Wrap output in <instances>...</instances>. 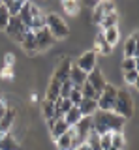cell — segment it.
Listing matches in <instances>:
<instances>
[{
	"instance_id": "1",
	"label": "cell",
	"mask_w": 139,
	"mask_h": 150,
	"mask_svg": "<svg viewBox=\"0 0 139 150\" xmlns=\"http://www.w3.org/2000/svg\"><path fill=\"white\" fill-rule=\"evenodd\" d=\"M124 124H126V120H124L122 116L115 115L113 111H100L98 109L94 115H92V129H94L98 135L122 131Z\"/></svg>"
},
{
	"instance_id": "2",
	"label": "cell",
	"mask_w": 139,
	"mask_h": 150,
	"mask_svg": "<svg viewBox=\"0 0 139 150\" xmlns=\"http://www.w3.org/2000/svg\"><path fill=\"white\" fill-rule=\"evenodd\" d=\"M17 17H19L23 21V25L32 32L45 26V15L41 13V9L36 6L34 2H30V0H26V2L23 4V8L19 9V13H17Z\"/></svg>"
},
{
	"instance_id": "3",
	"label": "cell",
	"mask_w": 139,
	"mask_h": 150,
	"mask_svg": "<svg viewBox=\"0 0 139 150\" xmlns=\"http://www.w3.org/2000/svg\"><path fill=\"white\" fill-rule=\"evenodd\" d=\"M45 28L53 34L55 40H64V38H68V34H70L68 23L60 15H57V13H47V15H45Z\"/></svg>"
},
{
	"instance_id": "4",
	"label": "cell",
	"mask_w": 139,
	"mask_h": 150,
	"mask_svg": "<svg viewBox=\"0 0 139 150\" xmlns=\"http://www.w3.org/2000/svg\"><path fill=\"white\" fill-rule=\"evenodd\" d=\"M113 112H115V115H118V116H122L124 120H128L130 116L133 115V101H132V96H130L128 90H120V88H118Z\"/></svg>"
},
{
	"instance_id": "5",
	"label": "cell",
	"mask_w": 139,
	"mask_h": 150,
	"mask_svg": "<svg viewBox=\"0 0 139 150\" xmlns=\"http://www.w3.org/2000/svg\"><path fill=\"white\" fill-rule=\"evenodd\" d=\"M117 92L118 88L115 86V84H105L104 90L100 92L98 100H96V103H98V109L100 111H113L115 107V100H117Z\"/></svg>"
},
{
	"instance_id": "6",
	"label": "cell",
	"mask_w": 139,
	"mask_h": 150,
	"mask_svg": "<svg viewBox=\"0 0 139 150\" xmlns=\"http://www.w3.org/2000/svg\"><path fill=\"white\" fill-rule=\"evenodd\" d=\"M6 34L11 38V40H15L17 43H21V40L25 38V34L28 32V28H26L25 25H23V21L17 15H11L10 17V21H8V25H6Z\"/></svg>"
},
{
	"instance_id": "7",
	"label": "cell",
	"mask_w": 139,
	"mask_h": 150,
	"mask_svg": "<svg viewBox=\"0 0 139 150\" xmlns=\"http://www.w3.org/2000/svg\"><path fill=\"white\" fill-rule=\"evenodd\" d=\"M55 143H57V148L58 150H75L77 146H79V139L75 137V133H73L72 128H68L66 133L58 135L57 139H55Z\"/></svg>"
},
{
	"instance_id": "8",
	"label": "cell",
	"mask_w": 139,
	"mask_h": 150,
	"mask_svg": "<svg viewBox=\"0 0 139 150\" xmlns=\"http://www.w3.org/2000/svg\"><path fill=\"white\" fill-rule=\"evenodd\" d=\"M75 137L79 139V143H85L89 133L92 131V116H81V120L77 122L75 126H72Z\"/></svg>"
},
{
	"instance_id": "9",
	"label": "cell",
	"mask_w": 139,
	"mask_h": 150,
	"mask_svg": "<svg viewBox=\"0 0 139 150\" xmlns=\"http://www.w3.org/2000/svg\"><path fill=\"white\" fill-rule=\"evenodd\" d=\"M34 38H36V51H45L51 45H55V41H57L45 26L40 28V30H34Z\"/></svg>"
},
{
	"instance_id": "10",
	"label": "cell",
	"mask_w": 139,
	"mask_h": 150,
	"mask_svg": "<svg viewBox=\"0 0 139 150\" xmlns=\"http://www.w3.org/2000/svg\"><path fill=\"white\" fill-rule=\"evenodd\" d=\"M111 11H117V9H115V2H113V0H100V2L92 8V21L98 25L100 19L104 17V15H107V13H111Z\"/></svg>"
},
{
	"instance_id": "11",
	"label": "cell",
	"mask_w": 139,
	"mask_h": 150,
	"mask_svg": "<svg viewBox=\"0 0 139 150\" xmlns=\"http://www.w3.org/2000/svg\"><path fill=\"white\" fill-rule=\"evenodd\" d=\"M96 60H98V54L94 53V51H87V53H83L79 56V60H77V68L83 69L85 73H90L92 69L96 68Z\"/></svg>"
},
{
	"instance_id": "12",
	"label": "cell",
	"mask_w": 139,
	"mask_h": 150,
	"mask_svg": "<svg viewBox=\"0 0 139 150\" xmlns=\"http://www.w3.org/2000/svg\"><path fill=\"white\" fill-rule=\"evenodd\" d=\"M87 81H89L92 86H94V90L98 92V94L104 90V86L107 84V83H105V79H104V73H101V69H100V68H94L90 73H87Z\"/></svg>"
},
{
	"instance_id": "13",
	"label": "cell",
	"mask_w": 139,
	"mask_h": 150,
	"mask_svg": "<svg viewBox=\"0 0 139 150\" xmlns=\"http://www.w3.org/2000/svg\"><path fill=\"white\" fill-rule=\"evenodd\" d=\"M15 116L17 112L13 107H6V112L2 115V118H0V133H8V131L11 129L13 122H15Z\"/></svg>"
},
{
	"instance_id": "14",
	"label": "cell",
	"mask_w": 139,
	"mask_h": 150,
	"mask_svg": "<svg viewBox=\"0 0 139 150\" xmlns=\"http://www.w3.org/2000/svg\"><path fill=\"white\" fill-rule=\"evenodd\" d=\"M70 69H72V60L62 58L60 64L57 66V69H55V73H53V79H57L58 83H64L70 75Z\"/></svg>"
},
{
	"instance_id": "15",
	"label": "cell",
	"mask_w": 139,
	"mask_h": 150,
	"mask_svg": "<svg viewBox=\"0 0 139 150\" xmlns=\"http://www.w3.org/2000/svg\"><path fill=\"white\" fill-rule=\"evenodd\" d=\"M68 79H70V83H72L73 86L81 88V84L87 81V73L83 71V69H79L75 64H72V69H70V75H68Z\"/></svg>"
},
{
	"instance_id": "16",
	"label": "cell",
	"mask_w": 139,
	"mask_h": 150,
	"mask_svg": "<svg viewBox=\"0 0 139 150\" xmlns=\"http://www.w3.org/2000/svg\"><path fill=\"white\" fill-rule=\"evenodd\" d=\"M77 107H79L83 116H92L96 111H98V103H96V100H90V98H83Z\"/></svg>"
},
{
	"instance_id": "17",
	"label": "cell",
	"mask_w": 139,
	"mask_h": 150,
	"mask_svg": "<svg viewBox=\"0 0 139 150\" xmlns=\"http://www.w3.org/2000/svg\"><path fill=\"white\" fill-rule=\"evenodd\" d=\"M124 56H128V58H137V32H133L126 40V43H124Z\"/></svg>"
},
{
	"instance_id": "18",
	"label": "cell",
	"mask_w": 139,
	"mask_h": 150,
	"mask_svg": "<svg viewBox=\"0 0 139 150\" xmlns=\"http://www.w3.org/2000/svg\"><path fill=\"white\" fill-rule=\"evenodd\" d=\"M81 116H83V115H81L79 107H77V105H72V107H70V109H68L66 112H64V116H62V118H64V122H66L70 128H72V126H75L77 122L81 120Z\"/></svg>"
},
{
	"instance_id": "19",
	"label": "cell",
	"mask_w": 139,
	"mask_h": 150,
	"mask_svg": "<svg viewBox=\"0 0 139 150\" xmlns=\"http://www.w3.org/2000/svg\"><path fill=\"white\" fill-rule=\"evenodd\" d=\"M19 143L13 139V135L8 133H0V150H19Z\"/></svg>"
},
{
	"instance_id": "20",
	"label": "cell",
	"mask_w": 139,
	"mask_h": 150,
	"mask_svg": "<svg viewBox=\"0 0 139 150\" xmlns=\"http://www.w3.org/2000/svg\"><path fill=\"white\" fill-rule=\"evenodd\" d=\"M101 36H104V40L107 41L111 47H115L118 43V40H120V30H118V26H111V28L101 30Z\"/></svg>"
},
{
	"instance_id": "21",
	"label": "cell",
	"mask_w": 139,
	"mask_h": 150,
	"mask_svg": "<svg viewBox=\"0 0 139 150\" xmlns=\"http://www.w3.org/2000/svg\"><path fill=\"white\" fill-rule=\"evenodd\" d=\"M21 47H23V49H25L28 54L38 53V51H36V38H34V32H32V30H28V32L25 34V38L21 40Z\"/></svg>"
},
{
	"instance_id": "22",
	"label": "cell",
	"mask_w": 139,
	"mask_h": 150,
	"mask_svg": "<svg viewBox=\"0 0 139 150\" xmlns=\"http://www.w3.org/2000/svg\"><path fill=\"white\" fill-rule=\"evenodd\" d=\"M113 49H115V47H111L107 41L104 40V36H101V32H100L98 38H96V45H94V49H92V51H94L96 54H111V53H113Z\"/></svg>"
},
{
	"instance_id": "23",
	"label": "cell",
	"mask_w": 139,
	"mask_h": 150,
	"mask_svg": "<svg viewBox=\"0 0 139 150\" xmlns=\"http://www.w3.org/2000/svg\"><path fill=\"white\" fill-rule=\"evenodd\" d=\"M100 28L101 30H105V28H111V26H117L118 25V13L117 11H111V13H107V15H104L100 19Z\"/></svg>"
},
{
	"instance_id": "24",
	"label": "cell",
	"mask_w": 139,
	"mask_h": 150,
	"mask_svg": "<svg viewBox=\"0 0 139 150\" xmlns=\"http://www.w3.org/2000/svg\"><path fill=\"white\" fill-rule=\"evenodd\" d=\"M57 98H60V83L57 81V79H51L49 86H47V92H45V100L55 101Z\"/></svg>"
},
{
	"instance_id": "25",
	"label": "cell",
	"mask_w": 139,
	"mask_h": 150,
	"mask_svg": "<svg viewBox=\"0 0 139 150\" xmlns=\"http://www.w3.org/2000/svg\"><path fill=\"white\" fill-rule=\"evenodd\" d=\"M68 128H70V126L66 124V122H64V118H57V120L53 122V126H51L49 129H51V133H53V137L57 139L58 135L66 133V131H68Z\"/></svg>"
},
{
	"instance_id": "26",
	"label": "cell",
	"mask_w": 139,
	"mask_h": 150,
	"mask_svg": "<svg viewBox=\"0 0 139 150\" xmlns=\"http://www.w3.org/2000/svg\"><path fill=\"white\" fill-rule=\"evenodd\" d=\"M62 9L68 15H77L81 9V2L79 0H62Z\"/></svg>"
},
{
	"instance_id": "27",
	"label": "cell",
	"mask_w": 139,
	"mask_h": 150,
	"mask_svg": "<svg viewBox=\"0 0 139 150\" xmlns=\"http://www.w3.org/2000/svg\"><path fill=\"white\" fill-rule=\"evenodd\" d=\"M41 112H43L45 120H57L55 118V101L45 100L43 103H41Z\"/></svg>"
},
{
	"instance_id": "28",
	"label": "cell",
	"mask_w": 139,
	"mask_h": 150,
	"mask_svg": "<svg viewBox=\"0 0 139 150\" xmlns=\"http://www.w3.org/2000/svg\"><path fill=\"white\" fill-rule=\"evenodd\" d=\"M124 144H126V139H124L122 131H117V133L111 135V148H115V150H124Z\"/></svg>"
},
{
	"instance_id": "29",
	"label": "cell",
	"mask_w": 139,
	"mask_h": 150,
	"mask_svg": "<svg viewBox=\"0 0 139 150\" xmlns=\"http://www.w3.org/2000/svg\"><path fill=\"white\" fill-rule=\"evenodd\" d=\"M81 94H83V98H90V100H98V96H100L89 81H85L81 84Z\"/></svg>"
},
{
	"instance_id": "30",
	"label": "cell",
	"mask_w": 139,
	"mask_h": 150,
	"mask_svg": "<svg viewBox=\"0 0 139 150\" xmlns=\"http://www.w3.org/2000/svg\"><path fill=\"white\" fill-rule=\"evenodd\" d=\"M26 0H6L4 2V6L8 8V11H10V15H17L19 13V9L23 8V4H25Z\"/></svg>"
},
{
	"instance_id": "31",
	"label": "cell",
	"mask_w": 139,
	"mask_h": 150,
	"mask_svg": "<svg viewBox=\"0 0 139 150\" xmlns=\"http://www.w3.org/2000/svg\"><path fill=\"white\" fill-rule=\"evenodd\" d=\"M68 100L72 101V105H79V101L83 100V94H81V88L73 86V88H72V92H70V96H68Z\"/></svg>"
},
{
	"instance_id": "32",
	"label": "cell",
	"mask_w": 139,
	"mask_h": 150,
	"mask_svg": "<svg viewBox=\"0 0 139 150\" xmlns=\"http://www.w3.org/2000/svg\"><path fill=\"white\" fill-rule=\"evenodd\" d=\"M10 11H8V8L4 6H0V30H4V28H6V25H8V21H10Z\"/></svg>"
},
{
	"instance_id": "33",
	"label": "cell",
	"mask_w": 139,
	"mask_h": 150,
	"mask_svg": "<svg viewBox=\"0 0 139 150\" xmlns=\"http://www.w3.org/2000/svg\"><path fill=\"white\" fill-rule=\"evenodd\" d=\"M130 69H137V58H128V56H124L122 71H130Z\"/></svg>"
},
{
	"instance_id": "34",
	"label": "cell",
	"mask_w": 139,
	"mask_h": 150,
	"mask_svg": "<svg viewBox=\"0 0 139 150\" xmlns=\"http://www.w3.org/2000/svg\"><path fill=\"white\" fill-rule=\"evenodd\" d=\"M124 83L126 84H137V69L124 71Z\"/></svg>"
},
{
	"instance_id": "35",
	"label": "cell",
	"mask_w": 139,
	"mask_h": 150,
	"mask_svg": "<svg viewBox=\"0 0 139 150\" xmlns=\"http://www.w3.org/2000/svg\"><path fill=\"white\" fill-rule=\"evenodd\" d=\"M72 88H73V84L70 83V79H66L64 83H60V98H68L70 92H72Z\"/></svg>"
},
{
	"instance_id": "36",
	"label": "cell",
	"mask_w": 139,
	"mask_h": 150,
	"mask_svg": "<svg viewBox=\"0 0 139 150\" xmlns=\"http://www.w3.org/2000/svg\"><path fill=\"white\" fill-rule=\"evenodd\" d=\"M111 135H113V133L100 135V146H101V150H111Z\"/></svg>"
},
{
	"instance_id": "37",
	"label": "cell",
	"mask_w": 139,
	"mask_h": 150,
	"mask_svg": "<svg viewBox=\"0 0 139 150\" xmlns=\"http://www.w3.org/2000/svg\"><path fill=\"white\" fill-rule=\"evenodd\" d=\"M98 2H100V0H83V4H85V6H89V8H94Z\"/></svg>"
},
{
	"instance_id": "38",
	"label": "cell",
	"mask_w": 139,
	"mask_h": 150,
	"mask_svg": "<svg viewBox=\"0 0 139 150\" xmlns=\"http://www.w3.org/2000/svg\"><path fill=\"white\" fill-rule=\"evenodd\" d=\"M6 107H8V105H4V103L0 101V118H2V115L6 112Z\"/></svg>"
},
{
	"instance_id": "39",
	"label": "cell",
	"mask_w": 139,
	"mask_h": 150,
	"mask_svg": "<svg viewBox=\"0 0 139 150\" xmlns=\"http://www.w3.org/2000/svg\"><path fill=\"white\" fill-rule=\"evenodd\" d=\"M6 64H13V54H6Z\"/></svg>"
},
{
	"instance_id": "40",
	"label": "cell",
	"mask_w": 139,
	"mask_h": 150,
	"mask_svg": "<svg viewBox=\"0 0 139 150\" xmlns=\"http://www.w3.org/2000/svg\"><path fill=\"white\" fill-rule=\"evenodd\" d=\"M0 101H2V92H0Z\"/></svg>"
},
{
	"instance_id": "41",
	"label": "cell",
	"mask_w": 139,
	"mask_h": 150,
	"mask_svg": "<svg viewBox=\"0 0 139 150\" xmlns=\"http://www.w3.org/2000/svg\"><path fill=\"white\" fill-rule=\"evenodd\" d=\"M2 4H4V2H2V0H0V6H2Z\"/></svg>"
},
{
	"instance_id": "42",
	"label": "cell",
	"mask_w": 139,
	"mask_h": 150,
	"mask_svg": "<svg viewBox=\"0 0 139 150\" xmlns=\"http://www.w3.org/2000/svg\"><path fill=\"white\" fill-rule=\"evenodd\" d=\"M2 2H6V0H2Z\"/></svg>"
}]
</instances>
